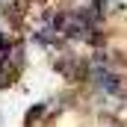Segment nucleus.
<instances>
[{"label":"nucleus","mask_w":127,"mask_h":127,"mask_svg":"<svg viewBox=\"0 0 127 127\" xmlns=\"http://www.w3.org/2000/svg\"><path fill=\"white\" fill-rule=\"evenodd\" d=\"M89 80L95 83L103 95H121V92H124V77H121L115 68H100V65H92Z\"/></svg>","instance_id":"1"},{"label":"nucleus","mask_w":127,"mask_h":127,"mask_svg":"<svg viewBox=\"0 0 127 127\" xmlns=\"http://www.w3.org/2000/svg\"><path fill=\"white\" fill-rule=\"evenodd\" d=\"M59 35H62L65 41H83V38H86V27H83L80 21H74V18H68Z\"/></svg>","instance_id":"2"},{"label":"nucleus","mask_w":127,"mask_h":127,"mask_svg":"<svg viewBox=\"0 0 127 127\" xmlns=\"http://www.w3.org/2000/svg\"><path fill=\"white\" fill-rule=\"evenodd\" d=\"M86 44H92V47H106V41H109V35H106V30L103 27H92V30H86V38H83Z\"/></svg>","instance_id":"3"},{"label":"nucleus","mask_w":127,"mask_h":127,"mask_svg":"<svg viewBox=\"0 0 127 127\" xmlns=\"http://www.w3.org/2000/svg\"><path fill=\"white\" fill-rule=\"evenodd\" d=\"M47 112V103H35L30 112H27V127H35L38 121H41V115Z\"/></svg>","instance_id":"4"}]
</instances>
